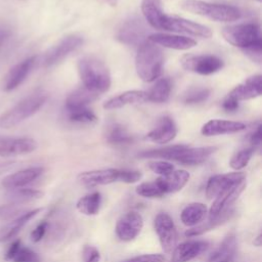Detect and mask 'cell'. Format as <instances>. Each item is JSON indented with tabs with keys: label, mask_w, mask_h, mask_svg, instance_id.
<instances>
[{
	"label": "cell",
	"mask_w": 262,
	"mask_h": 262,
	"mask_svg": "<svg viewBox=\"0 0 262 262\" xmlns=\"http://www.w3.org/2000/svg\"><path fill=\"white\" fill-rule=\"evenodd\" d=\"M78 72L81 81L89 90L98 94L111 87V74L105 63L95 56H84L78 61Z\"/></svg>",
	"instance_id": "1"
},
{
	"label": "cell",
	"mask_w": 262,
	"mask_h": 262,
	"mask_svg": "<svg viewBox=\"0 0 262 262\" xmlns=\"http://www.w3.org/2000/svg\"><path fill=\"white\" fill-rule=\"evenodd\" d=\"M164 66L162 49L147 39L138 46L135 68L138 77L144 82H152L160 77Z\"/></svg>",
	"instance_id": "2"
},
{
	"label": "cell",
	"mask_w": 262,
	"mask_h": 262,
	"mask_svg": "<svg viewBox=\"0 0 262 262\" xmlns=\"http://www.w3.org/2000/svg\"><path fill=\"white\" fill-rule=\"evenodd\" d=\"M47 99L48 93L43 90H37L31 93L0 116V127L9 129L18 125L35 115L46 103Z\"/></svg>",
	"instance_id": "3"
},
{
	"label": "cell",
	"mask_w": 262,
	"mask_h": 262,
	"mask_svg": "<svg viewBox=\"0 0 262 262\" xmlns=\"http://www.w3.org/2000/svg\"><path fill=\"white\" fill-rule=\"evenodd\" d=\"M180 7L190 13L202 15L215 21L229 23L242 17V11L238 7L228 4L210 3L202 0H183Z\"/></svg>",
	"instance_id": "4"
},
{
	"label": "cell",
	"mask_w": 262,
	"mask_h": 262,
	"mask_svg": "<svg viewBox=\"0 0 262 262\" xmlns=\"http://www.w3.org/2000/svg\"><path fill=\"white\" fill-rule=\"evenodd\" d=\"M142 177L141 172L127 169H99L85 171L78 175V180L85 186L93 187L97 185H105L114 182L135 183Z\"/></svg>",
	"instance_id": "5"
},
{
	"label": "cell",
	"mask_w": 262,
	"mask_h": 262,
	"mask_svg": "<svg viewBox=\"0 0 262 262\" xmlns=\"http://www.w3.org/2000/svg\"><path fill=\"white\" fill-rule=\"evenodd\" d=\"M221 34L226 42L244 51L253 48H262L260 27L255 23L224 27Z\"/></svg>",
	"instance_id": "6"
},
{
	"label": "cell",
	"mask_w": 262,
	"mask_h": 262,
	"mask_svg": "<svg viewBox=\"0 0 262 262\" xmlns=\"http://www.w3.org/2000/svg\"><path fill=\"white\" fill-rule=\"evenodd\" d=\"M216 150V146L189 147L185 144H175L171 145L166 160L175 161L182 165L195 166L206 162Z\"/></svg>",
	"instance_id": "7"
},
{
	"label": "cell",
	"mask_w": 262,
	"mask_h": 262,
	"mask_svg": "<svg viewBox=\"0 0 262 262\" xmlns=\"http://www.w3.org/2000/svg\"><path fill=\"white\" fill-rule=\"evenodd\" d=\"M180 62L184 70L199 75H212L224 66L223 60L213 54H186Z\"/></svg>",
	"instance_id": "8"
},
{
	"label": "cell",
	"mask_w": 262,
	"mask_h": 262,
	"mask_svg": "<svg viewBox=\"0 0 262 262\" xmlns=\"http://www.w3.org/2000/svg\"><path fill=\"white\" fill-rule=\"evenodd\" d=\"M147 28L143 20L137 16H132L126 19L117 32V39L131 46H139L146 40Z\"/></svg>",
	"instance_id": "9"
},
{
	"label": "cell",
	"mask_w": 262,
	"mask_h": 262,
	"mask_svg": "<svg viewBox=\"0 0 262 262\" xmlns=\"http://www.w3.org/2000/svg\"><path fill=\"white\" fill-rule=\"evenodd\" d=\"M162 30L171 31L176 33H183L193 37L201 38H210L212 36V31L210 28L194 23L192 20L175 16V15H166Z\"/></svg>",
	"instance_id": "10"
},
{
	"label": "cell",
	"mask_w": 262,
	"mask_h": 262,
	"mask_svg": "<svg viewBox=\"0 0 262 262\" xmlns=\"http://www.w3.org/2000/svg\"><path fill=\"white\" fill-rule=\"evenodd\" d=\"M154 226L162 249L165 253H171L176 247L178 237L173 219L167 213H160L155 218Z\"/></svg>",
	"instance_id": "11"
},
{
	"label": "cell",
	"mask_w": 262,
	"mask_h": 262,
	"mask_svg": "<svg viewBox=\"0 0 262 262\" xmlns=\"http://www.w3.org/2000/svg\"><path fill=\"white\" fill-rule=\"evenodd\" d=\"M83 44V39L80 36L69 35L62 38L57 44L49 48L43 57V66L51 67L62 60L71 52L76 51Z\"/></svg>",
	"instance_id": "12"
},
{
	"label": "cell",
	"mask_w": 262,
	"mask_h": 262,
	"mask_svg": "<svg viewBox=\"0 0 262 262\" xmlns=\"http://www.w3.org/2000/svg\"><path fill=\"white\" fill-rule=\"evenodd\" d=\"M247 186L246 179L226 188L221 191L214 200L210 210H209V218H215L222 213L232 209L234 202L238 199L242 192L245 190Z\"/></svg>",
	"instance_id": "13"
},
{
	"label": "cell",
	"mask_w": 262,
	"mask_h": 262,
	"mask_svg": "<svg viewBox=\"0 0 262 262\" xmlns=\"http://www.w3.org/2000/svg\"><path fill=\"white\" fill-rule=\"evenodd\" d=\"M143 227V218L140 213L130 211L124 214L116 224V234L124 242L133 241Z\"/></svg>",
	"instance_id": "14"
},
{
	"label": "cell",
	"mask_w": 262,
	"mask_h": 262,
	"mask_svg": "<svg viewBox=\"0 0 262 262\" xmlns=\"http://www.w3.org/2000/svg\"><path fill=\"white\" fill-rule=\"evenodd\" d=\"M37 148V141L31 137L0 136V157L27 155Z\"/></svg>",
	"instance_id": "15"
},
{
	"label": "cell",
	"mask_w": 262,
	"mask_h": 262,
	"mask_svg": "<svg viewBox=\"0 0 262 262\" xmlns=\"http://www.w3.org/2000/svg\"><path fill=\"white\" fill-rule=\"evenodd\" d=\"M246 179L244 172H231L217 174L209 178L206 185V195L208 199H215L221 191Z\"/></svg>",
	"instance_id": "16"
},
{
	"label": "cell",
	"mask_w": 262,
	"mask_h": 262,
	"mask_svg": "<svg viewBox=\"0 0 262 262\" xmlns=\"http://www.w3.org/2000/svg\"><path fill=\"white\" fill-rule=\"evenodd\" d=\"M261 92H262V77L261 75H254L249 77L243 83L235 86L228 93L227 96L239 102L242 100L258 97L261 95Z\"/></svg>",
	"instance_id": "17"
},
{
	"label": "cell",
	"mask_w": 262,
	"mask_h": 262,
	"mask_svg": "<svg viewBox=\"0 0 262 262\" xmlns=\"http://www.w3.org/2000/svg\"><path fill=\"white\" fill-rule=\"evenodd\" d=\"M37 62V56H30L15 64L7 74L4 82V90L11 91L17 88L32 72Z\"/></svg>",
	"instance_id": "18"
},
{
	"label": "cell",
	"mask_w": 262,
	"mask_h": 262,
	"mask_svg": "<svg viewBox=\"0 0 262 262\" xmlns=\"http://www.w3.org/2000/svg\"><path fill=\"white\" fill-rule=\"evenodd\" d=\"M209 246L206 241L192 239L176 246L172 253L171 262H189L202 254Z\"/></svg>",
	"instance_id": "19"
},
{
	"label": "cell",
	"mask_w": 262,
	"mask_h": 262,
	"mask_svg": "<svg viewBox=\"0 0 262 262\" xmlns=\"http://www.w3.org/2000/svg\"><path fill=\"white\" fill-rule=\"evenodd\" d=\"M177 134V127L174 120L168 116L162 117L156 127L146 135V139L158 143L165 144L175 138Z\"/></svg>",
	"instance_id": "20"
},
{
	"label": "cell",
	"mask_w": 262,
	"mask_h": 262,
	"mask_svg": "<svg viewBox=\"0 0 262 262\" xmlns=\"http://www.w3.org/2000/svg\"><path fill=\"white\" fill-rule=\"evenodd\" d=\"M44 169L42 167H30L27 169L19 170L15 173H12L8 176H6L2 180L3 187L7 189H16L21 188L31 182L35 181L37 178H39Z\"/></svg>",
	"instance_id": "21"
},
{
	"label": "cell",
	"mask_w": 262,
	"mask_h": 262,
	"mask_svg": "<svg viewBox=\"0 0 262 262\" xmlns=\"http://www.w3.org/2000/svg\"><path fill=\"white\" fill-rule=\"evenodd\" d=\"M147 40L157 44L161 45L166 48L176 49V50H187L196 45V41L185 37V36H178V35H169V34H151L147 37Z\"/></svg>",
	"instance_id": "22"
},
{
	"label": "cell",
	"mask_w": 262,
	"mask_h": 262,
	"mask_svg": "<svg viewBox=\"0 0 262 262\" xmlns=\"http://www.w3.org/2000/svg\"><path fill=\"white\" fill-rule=\"evenodd\" d=\"M246 129V125L242 122L229 120H210L202 127V134L205 136H216L223 134H232Z\"/></svg>",
	"instance_id": "23"
},
{
	"label": "cell",
	"mask_w": 262,
	"mask_h": 262,
	"mask_svg": "<svg viewBox=\"0 0 262 262\" xmlns=\"http://www.w3.org/2000/svg\"><path fill=\"white\" fill-rule=\"evenodd\" d=\"M189 177V173L185 170H173L171 173L156 179V182L164 194L174 193L186 185Z\"/></svg>",
	"instance_id": "24"
},
{
	"label": "cell",
	"mask_w": 262,
	"mask_h": 262,
	"mask_svg": "<svg viewBox=\"0 0 262 262\" xmlns=\"http://www.w3.org/2000/svg\"><path fill=\"white\" fill-rule=\"evenodd\" d=\"M141 11L145 20L151 28L162 30L167 14L164 12L161 0H142Z\"/></svg>",
	"instance_id": "25"
},
{
	"label": "cell",
	"mask_w": 262,
	"mask_h": 262,
	"mask_svg": "<svg viewBox=\"0 0 262 262\" xmlns=\"http://www.w3.org/2000/svg\"><path fill=\"white\" fill-rule=\"evenodd\" d=\"M41 210H42L41 208L28 210L27 212L19 215L18 217L10 220L6 225H4L0 229V242H6V241L14 237L21 230V228L31 219H33Z\"/></svg>",
	"instance_id": "26"
},
{
	"label": "cell",
	"mask_w": 262,
	"mask_h": 262,
	"mask_svg": "<svg viewBox=\"0 0 262 262\" xmlns=\"http://www.w3.org/2000/svg\"><path fill=\"white\" fill-rule=\"evenodd\" d=\"M147 101L146 91L142 90H129L125 91L115 97L110 98L103 103V108L105 110H116L123 107L128 104L138 103Z\"/></svg>",
	"instance_id": "27"
},
{
	"label": "cell",
	"mask_w": 262,
	"mask_h": 262,
	"mask_svg": "<svg viewBox=\"0 0 262 262\" xmlns=\"http://www.w3.org/2000/svg\"><path fill=\"white\" fill-rule=\"evenodd\" d=\"M99 96L98 93L87 89L86 87H81L74 90L66 99V110L67 112L86 107L87 104L94 101Z\"/></svg>",
	"instance_id": "28"
},
{
	"label": "cell",
	"mask_w": 262,
	"mask_h": 262,
	"mask_svg": "<svg viewBox=\"0 0 262 262\" xmlns=\"http://www.w3.org/2000/svg\"><path fill=\"white\" fill-rule=\"evenodd\" d=\"M236 252V238L228 234L206 262H233Z\"/></svg>",
	"instance_id": "29"
},
{
	"label": "cell",
	"mask_w": 262,
	"mask_h": 262,
	"mask_svg": "<svg viewBox=\"0 0 262 262\" xmlns=\"http://www.w3.org/2000/svg\"><path fill=\"white\" fill-rule=\"evenodd\" d=\"M104 137L110 144L116 146L128 145L134 140L133 135H131L122 124L117 122L111 123L106 126Z\"/></svg>",
	"instance_id": "30"
},
{
	"label": "cell",
	"mask_w": 262,
	"mask_h": 262,
	"mask_svg": "<svg viewBox=\"0 0 262 262\" xmlns=\"http://www.w3.org/2000/svg\"><path fill=\"white\" fill-rule=\"evenodd\" d=\"M6 260L12 262H39L40 258L37 253H35L30 248L24 246L19 239L14 241L7 249Z\"/></svg>",
	"instance_id": "31"
},
{
	"label": "cell",
	"mask_w": 262,
	"mask_h": 262,
	"mask_svg": "<svg viewBox=\"0 0 262 262\" xmlns=\"http://www.w3.org/2000/svg\"><path fill=\"white\" fill-rule=\"evenodd\" d=\"M207 212L208 209L203 203H191L182 210L180 218L184 225L195 226L204 220Z\"/></svg>",
	"instance_id": "32"
},
{
	"label": "cell",
	"mask_w": 262,
	"mask_h": 262,
	"mask_svg": "<svg viewBox=\"0 0 262 262\" xmlns=\"http://www.w3.org/2000/svg\"><path fill=\"white\" fill-rule=\"evenodd\" d=\"M232 214H233V209H230L215 218H208V220L206 222L200 223V224L195 225L194 227L187 229L185 231V236H188V237L199 236L211 229H214V228L218 227L219 225L223 224L224 222H226L228 219H230Z\"/></svg>",
	"instance_id": "33"
},
{
	"label": "cell",
	"mask_w": 262,
	"mask_h": 262,
	"mask_svg": "<svg viewBox=\"0 0 262 262\" xmlns=\"http://www.w3.org/2000/svg\"><path fill=\"white\" fill-rule=\"evenodd\" d=\"M171 88H172V83L169 78H162L159 79L152 87L146 91L147 95V101H152V102H166L171 93Z\"/></svg>",
	"instance_id": "34"
},
{
	"label": "cell",
	"mask_w": 262,
	"mask_h": 262,
	"mask_svg": "<svg viewBox=\"0 0 262 262\" xmlns=\"http://www.w3.org/2000/svg\"><path fill=\"white\" fill-rule=\"evenodd\" d=\"M101 206V194L98 191L86 194L78 200L76 204L77 210L84 215L93 216L99 212Z\"/></svg>",
	"instance_id": "35"
},
{
	"label": "cell",
	"mask_w": 262,
	"mask_h": 262,
	"mask_svg": "<svg viewBox=\"0 0 262 262\" xmlns=\"http://www.w3.org/2000/svg\"><path fill=\"white\" fill-rule=\"evenodd\" d=\"M43 194L42 191L32 188H16V189H10L6 196L10 202L13 203H26L32 200H36L41 198Z\"/></svg>",
	"instance_id": "36"
},
{
	"label": "cell",
	"mask_w": 262,
	"mask_h": 262,
	"mask_svg": "<svg viewBox=\"0 0 262 262\" xmlns=\"http://www.w3.org/2000/svg\"><path fill=\"white\" fill-rule=\"evenodd\" d=\"M211 95V90L206 87H192L183 93L181 101L185 104H199L205 102Z\"/></svg>",
	"instance_id": "37"
},
{
	"label": "cell",
	"mask_w": 262,
	"mask_h": 262,
	"mask_svg": "<svg viewBox=\"0 0 262 262\" xmlns=\"http://www.w3.org/2000/svg\"><path fill=\"white\" fill-rule=\"evenodd\" d=\"M255 149L252 148V147H245V148H242L239 150H237L233 156L232 158L230 159L229 161V166L233 169V170H241L243 168H245L248 163L250 162L253 154H254Z\"/></svg>",
	"instance_id": "38"
},
{
	"label": "cell",
	"mask_w": 262,
	"mask_h": 262,
	"mask_svg": "<svg viewBox=\"0 0 262 262\" xmlns=\"http://www.w3.org/2000/svg\"><path fill=\"white\" fill-rule=\"evenodd\" d=\"M27 212L24 208V204L21 203H13L10 202L7 205L0 206V220L2 221H10L19 215Z\"/></svg>",
	"instance_id": "39"
},
{
	"label": "cell",
	"mask_w": 262,
	"mask_h": 262,
	"mask_svg": "<svg viewBox=\"0 0 262 262\" xmlns=\"http://www.w3.org/2000/svg\"><path fill=\"white\" fill-rule=\"evenodd\" d=\"M67 113H68L69 120L72 121V122H75V123L89 124V123H94V122L97 121V118H96L95 114L87 107L78 108V110L70 111V112H67Z\"/></svg>",
	"instance_id": "40"
},
{
	"label": "cell",
	"mask_w": 262,
	"mask_h": 262,
	"mask_svg": "<svg viewBox=\"0 0 262 262\" xmlns=\"http://www.w3.org/2000/svg\"><path fill=\"white\" fill-rule=\"evenodd\" d=\"M136 193L143 198H161L164 195L163 191L157 184L156 180L151 182H143L136 187Z\"/></svg>",
	"instance_id": "41"
},
{
	"label": "cell",
	"mask_w": 262,
	"mask_h": 262,
	"mask_svg": "<svg viewBox=\"0 0 262 262\" xmlns=\"http://www.w3.org/2000/svg\"><path fill=\"white\" fill-rule=\"evenodd\" d=\"M148 168L156 174L161 176L167 175L174 170V166L166 161H152L148 163Z\"/></svg>",
	"instance_id": "42"
},
{
	"label": "cell",
	"mask_w": 262,
	"mask_h": 262,
	"mask_svg": "<svg viewBox=\"0 0 262 262\" xmlns=\"http://www.w3.org/2000/svg\"><path fill=\"white\" fill-rule=\"evenodd\" d=\"M83 262H99L100 254L99 251L93 246H85L82 251Z\"/></svg>",
	"instance_id": "43"
},
{
	"label": "cell",
	"mask_w": 262,
	"mask_h": 262,
	"mask_svg": "<svg viewBox=\"0 0 262 262\" xmlns=\"http://www.w3.org/2000/svg\"><path fill=\"white\" fill-rule=\"evenodd\" d=\"M165 258L161 254H144L132 257L124 262H164Z\"/></svg>",
	"instance_id": "44"
},
{
	"label": "cell",
	"mask_w": 262,
	"mask_h": 262,
	"mask_svg": "<svg viewBox=\"0 0 262 262\" xmlns=\"http://www.w3.org/2000/svg\"><path fill=\"white\" fill-rule=\"evenodd\" d=\"M248 141L250 143V147L256 149L260 147L261 141H262V128L261 125H258L256 129L249 135Z\"/></svg>",
	"instance_id": "45"
},
{
	"label": "cell",
	"mask_w": 262,
	"mask_h": 262,
	"mask_svg": "<svg viewBox=\"0 0 262 262\" xmlns=\"http://www.w3.org/2000/svg\"><path fill=\"white\" fill-rule=\"evenodd\" d=\"M47 228H48V222L43 221V222L39 223L36 226V228L31 232V239L34 243L40 242L44 237V235H45V233L47 231Z\"/></svg>",
	"instance_id": "46"
},
{
	"label": "cell",
	"mask_w": 262,
	"mask_h": 262,
	"mask_svg": "<svg viewBox=\"0 0 262 262\" xmlns=\"http://www.w3.org/2000/svg\"><path fill=\"white\" fill-rule=\"evenodd\" d=\"M238 103H239V102H237L236 100H234V99H232V98L226 96V97L223 99V101H222V107H223V110H225L226 112H234V111L237 110Z\"/></svg>",
	"instance_id": "47"
},
{
	"label": "cell",
	"mask_w": 262,
	"mask_h": 262,
	"mask_svg": "<svg viewBox=\"0 0 262 262\" xmlns=\"http://www.w3.org/2000/svg\"><path fill=\"white\" fill-rule=\"evenodd\" d=\"M10 34L11 32L9 29L0 26V47H2L6 43V41L10 37Z\"/></svg>",
	"instance_id": "48"
},
{
	"label": "cell",
	"mask_w": 262,
	"mask_h": 262,
	"mask_svg": "<svg viewBox=\"0 0 262 262\" xmlns=\"http://www.w3.org/2000/svg\"><path fill=\"white\" fill-rule=\"evenodd\" d=\"M253 244H254V246H257V247H260V246H261V244H262V234H261V233H259V234L254 238Z\"/></svg>",
	"instance_id": "49"
},
{
	"label": "cell",
	"mask_w": 262,
	"mask_h": 262,
	"mask_svg": "<svg viewBox=\"0 0 262 262\" xmlns=\"http://www.w3.org/2000/svg\"><path fill=\"white\" fill-rule=\"evenodd\" d=\"M12 163H3V164H0V174L3 173L4 171H6L7 169H9V167L11 166Z\"/></svg>",
	"instance_id": "50"
},
{
	"label": "cell",
	"mask_w": 262,
	"mask_h": 262,
	"mask_svg": "<svg viewBox=\"0 0 262 262\" xmlns=\"http://www.w3.org/2000/svg\"><path fill=\"white\" fill-rule=\"evenodd\" d=\"M104 2H106L107 4H110L111 6H116L117 5V3H118V1L117 0H103Z\"/></svg>",
	"instance_id": "51"
},
{
	"label": "cell",
	"mask_w": 262,
	"mask_h": 262,
	"mask_svg": "<svg viewBox=\"0 0 262 262\" xmlns=\"http://www.w3.org/2000/svg\"><path fill=\"white\" fill-rule=\"evenodd\" d=\"M256 1H257V2H261V0H256Z\"/></svg>",
	"instance_id": "52"
}]
</instances>
